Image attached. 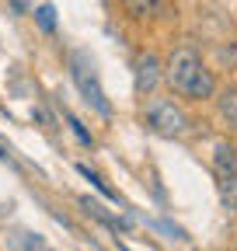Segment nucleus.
I'll return each instance as SVG.
<instances>
[{
  "instance_id": "obj_9",
  "label": "nucleus",
  "mask_w": 237,
  "mask_h": 251,
  "mask_svg": "<svg viewBox=\"0 0 237 251\" xmlns=\"http://www.w3.org/2000/svg\"><path fill=\"white\" fill-rule=\"evenodd\" d=\"M35 21L42 25V31H49V35H52V31H56V7H52V4H42V7L35 11Z\"/></svg>"
},
{
  "instance_id": "obj_12",
  "label": "nucleus",
  "mask_w": 237,
  "mask_h": 251,
  "mask_svg": "<svg viewBox=\"0 0 237 251\" xmlns=\"http://www.w3.org/2000/svg\"><path fill=\"white\" fill-rule=\"evenodd\" d=\"M0 161H7V150H4V147H0Z\"/></svg>"
},
{
  "instance_id": "obj_4",
  "label": "nucleus",
  "mask_w": 237,
  "mask_h": 251,
  "mask_svg": "<svg viewBox=\"0 0 237 251\" xmlns=\"http://www.w3.org/2000/svg\"><path fill=\"white\" fill-rule=\"evenodd\" d=\"M161 80H164V63L154 52H143L136 59V87H140V94H154Z\"/></svg>"
},
{
  "instance_id": "obj_6",
  "label": "nucleus",
  "mask_w": 237,
  "mask_h": 251,
  "mask_svg": "<svg viewBox=\"0 0 237 251\" xmlns=\"http://www.w3.org/2000/svg\"><path fill=\"white\" fill-rule=\"evenodd\" d=\"M7 241H11L14 251H52V244L42 234H32V230H11Z\"/></svg>"
},
{
  "instance_id": "obj_11",
  "label": "nucleus",
  "mask_w": 237,
  "mask_h": 251,
  "mask_svg": "<svg viewBox=\"0 0 237 251\" xmlns=\"http://www.w3.org/2000/svg\"><path fill=\"white\" fill-rule=\"evenodd\" d=\"M67 122H70V129L77 133V140H80L84 147H91V143H95V140H91V133H87V129H84V122H80L77 115H70V112H67Z\"/></svg>"
},
{
  "instance_id": "obj_3",
  "label": "nucleus",
  "mask_w": 237,
  "mask_h": 251,
  "mask_svg": "<svg viewBox=\"0 0 237 251\" xmlns=\"http://www.w3.org/2000/svg\"><path fill=\"white\" fill-rule=\"evenodd\" d=\"M146 126H150L154 133H161V136H182L192 122H189L185 108L174 105L171 98H154L146 105Z\"/></svg>"
},
{
  "instance_id": "obj_5",
  "label": "nucleus",
  "mask_w": 237,
  "mask_h": 251,
  "mask_svg": "<svg viewBox=\"0 0 237 251\" xmlns=\"http://www.w3.org/2000/svg\"><path fill=\"white\" fill-rule=\"evenodd\" d=\"M213 168H216V175H220V178H234V175H237V150H234V143H227V140H220V143H216Z\"/></svg>"
},
{
  "instance_id": "obj_1",
  "label": "nucleus",
  "mask_w": 237,
  "mask_h": 251,
  "mask_svg": "<svg viewBox=\"0 0 237 251\" xmlns=\"http://www.w3.org/2000/svg\"><path fill=\"white\" fill-rule=\"evenodd\" d=\"M164 80L171 84V91H178L182 98H195V101H206V98H213L216 94V80L213 74L202 67V59L195 49L182 46V49H174L164 63Z\"/></svg>"
},
{
  "instance_id": "obj_8",
  "label": "nucleus",
  "mask_w": 237,
  "mask_h": 251,
  "mask_svg": "<svg viewBox=\"0 0 237 251\" xmlns=\"http://www.w3.org/2000/svg\"><path fill=\"white\" fill-rule=\"evenodd\" d=\"M126 4H129V11H133L136 18H146V14L161 11V4H164V0H126Z\"/></svg>"
},
{
  "instance_id": "obj_2",
  "label": "nucleus",
  "mask_w": 237,
  "mask_h": 251,
  "mask_svg": "<svg viewBox=\"0 0 237 251\" xmlns=\"http://www.w3.org/2000/svg\"><path fill=\"white\" fill-rule=\"evenodd\" d=\"M70 77H73V84H77V91L84 94L87 105H95L101 115H112V105H108V98H105V87H101V80H98V67H95V59L87 56L84 49L70 52Z\"/></svg>"
},
{
  "instance_id": "obj_10",
  "label": "nucleus",
  "mask_w": 237,
  "mask_h": 251,
  "mask_svg": "<svg viewBox=\"0 0 237 251\" xmlns=\"http://www.w3.org/2000/svg\"><path fill=\"white\" fill-rule=\"evenodd\" d=\"M220 108H223V115L230 122H237V91H223L220 94Z\"/></svg>"
},
{
  "instance_id": "obj_7",
  "label": "nucleus",
  "mask_w": 237,
  "mask_h": 251,
  "mask_svg": "<svg viewBox=\"0 0 237 251\" xmlns=\"http://www.w3.org/2000/svg\"><path fill=\"white\" fill-rule=\"evenodd\" d=\"M77 171H80V175H84L87 181H91V185L98 188V192H101L105 199H118V192H112V188L105 185V178H101V175H95V171H91V168H87V164H77Z\"/></svg>"
}]
</instances>
